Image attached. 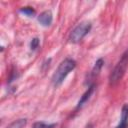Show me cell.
<instances>
[{"label": "cell", "instance_id": "6da1fadb", "mask_svg": "<svg viewBox=\"0 0 128 128\" xmlns=\"http://www.w3.org/2000/svg\"><path fill=\"white\" fill-rule=\"evenodd\" d=\"M76 67V61L73 60L72 58H66L64 59L58 66L57 70L55 71V73L52 76V83L55 87L60 86L64 80L66 79V77L68 76V74L73 71Z\"/></svg>", "mask_w": 128, "mask_h": 128}, {"label": "cell", "instance_id": "7a4b0ae2", "mask_svg": "<svg viewBox=\"0 0 128 128\" xmlns=\"http://www.w3.org/2000/svg\"><path fill=\"white\" fill-rule=\"evenodd\" d=\"M128 67V48L124 51L122 54L120 60L117 62L116 66L112 70L110 76H109V84L111 86L116 85L124 76L126 70Z\"/></svg>", "mask_w": 128, "mask_h": 128}, {"label": "cell", "instance_id": "3957f363", "mask_svg": "<svg viewBox=\"0 0 128 128\" xmlns=\"http://www.w3.org/2000/svg\"><path fill=\"white\" fill-rule=\"evenodd\" d=\"M92 28V24L89 21H84L81 22L80 24H78L70 33L69 36V41L71 43H79L81 40H83V38L90 32Z\"/></svg>", "mask_w": 128, "mask_h": 128}, {"label": "cell", "instance_id": "277c9868", "mask_svg": "<svg viewBox=\"0 0 128 128\" xmlns=\"http://www.w3.org/2000/svg\"><path fill=\"white\" fill-rule=\"evenodd\" d=\"M38 22L44 27L50 26L53 22V15H52L51 11L46 10V11H43L42 13H40V15L38 16Z\"/></svg>", "mask_w": 128, "mask_h": 128}, {"label": "cell", "instance_id": "5b68a950", "mask_svg": "<svg viewBox=\"0 0 128 128\" xmlns=\"http://www.w3.org/2000/svg\"><path fill=\"white\" fill-rule=\"evenodd\" d=\"M115 128H128V103L124 104L121 110L120 123Z\"/></svg>", "mask_w": 128, "mask_h": 128}, {"label": "cell", "instance_id": "8992f818", "mask_svg": "<svg viewBox=\"0 0 128 128\" xmlns=\"http://www.w3.org/2000/svg\"><path fill=\"white\" fill-rule=\"evenodd\" d=\"M94 89H95V85H94V84H91V85L88 87V89L86 90V92L81 96V98H80V100H79V102H78V104H77V109L81 108L85 103H87V101L90 99L91 95L93 94Z\"/></svg>", "mask_w": 128, "mask_h": 128}, {"label": "cell", "instance_id": "52a82bcc", "mask_svg": "<svg viewBox=\"0 0 128 128\" xmlns=\"http://www.w3.org/2000/svg\"><path fill=\"white\" fill-rule=\"evenodd\" d=\"M103 65H104L103 59L100 58V59H98V60L96 61L95 65H94V67H93V69H92V71H91V73H90V75H89V79H90V80H93L95 77L98 76V74L100 73V71H101Z\"/></svg>", "mask_w": 128, "mask_h": 128}, {"label": "cell", "instance_id": "ba28073f", "mask_svg": "<svg viewBox=\"0 0 128 128\" xmlns=\"http://www.w3.org/2000/svg\"><path fill=\"white\" fill-rule=\"evenodd\" d=\"M19 12L22 13V14H24V15H26L27 17H34V16L36 15V11H35L32 7H29V6H27V7H22V8L19 10Z\"/></svg>", "mask_w": 128, "mask_h": 128}, {"label": "cell", "instance_id": "9c48e42d", "mask_svg": "<svg viewBox=\"0 0 128 128\" xmlns=\"http://www.w3.org/2000/svg\"><path fill=\"white\" fill-rule=\"evenodd\" d=\"M26 124H27L26 119H18L15 122H13L12 124H10V126L8 128H23Z\"/></svg>", "mask_w": 128, "mask_h": 128}, {"label": "cell", "instance_id": "30bf717a", "mask_svg": "<svg viewBox=\"0 0 128 128\" xmlns=\"http://www.w3.org/2000/svg\"><path fill=\"white\" fill-rule=\"evenodd\" d=\"M57 124L56 123H52V124H47L45 122H36L33 125V128H54L56 127Z\"/></svg>", "mask_w": 128, "mask_h": 128}, {"label": "cell", "instance_id": "8fae6325", "mask_svg": "<svg viewBox=\"0 0 128 128\" xmlns=\"http://www.w3.org/2000/svg\"><path fill=\"white\" fill-rule=\"evenodd\" d=\"M39 44H40V39L37 38V37L33 38L32 41H31V43H30V48H31V50H32V51L37 50V48L39 47Z\"/></svg>", "mask_w": 128, "mask_h": 128}]
</instances>
